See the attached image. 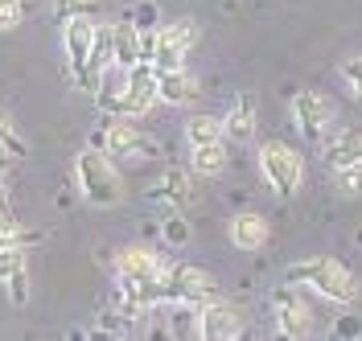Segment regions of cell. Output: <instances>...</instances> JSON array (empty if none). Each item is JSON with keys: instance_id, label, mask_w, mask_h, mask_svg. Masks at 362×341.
Segmentation results:
<instances>
[{"instance_id": "1", "label": "cell", "mask_w": 362, "mask_h": 341, "mask_svg": "<svg viewBox=\"0 0 362 341\" xmlns=\"http://www.w3.org/2000/svg\"><path fill=\"white\" fill-rule=\"evenodd\" d=\"M284 280L296 284V288H305V292L325 296V300H334V304H350V300L358 296V284H354V275L346 272V263L329 259V255H313V259L288 263V268H284Z\"/></svg>"}, {"instance_id": "2", "label": "cell", "mask_w": 362, "mask_h": 341, "mask_svg": "<svg viewBox=\"0 0 362 341\" xmlns=\"http://www.w3.org/2000/svg\"><path fill=\"white\" fill-rule=\"evenodd\" d=\"M74 185L90 205H115L124 198V181L119 169L112 164V157L103 148H83L74 157Z\"/></svg>"}, {"instance_id": "3", "label": "cell", "mask_w": 362, "mask_h": 341, "mask_svg": "<svg viewBox=\"0 0 362 341\" xmlns=\"http://www.w3.org/2000/svg\"><path fill=\"white\" fill-rule=\"evenodd\" d=\"M218 296V280L194 268V263H173V268H160V300L169 304H185V309H198L206 300Z\"/></svg>"}, {"instance_id": "4", "label": "cell", "mask_w": 362, "mask_h": 341, "mask_svg": "<svg viewBox=\"0 0 362 341\" xmlns=\"http://www.w3.org/2000/svg\"><path fill=\"white\" fill-rule=\"evenodd\" d=\"M259 173H264V181L272 185L276 198H296L300 181H305V160H300L296 148L280 144V140H268L259 148Z\"/></svg>"}, {"instance_id": "5", "label": "cell", "mask_w": 362, "mask_h": 341, "mask_svg": "<svg viewBox=\"0 0 362 341\" xmlns=\"http://www.w3.org/2000/svg\"><path fill=\"white\" fill-rule=\"evenodd\" d=\"M272 304H276V333L288 341H305L313 333V304L305 300V288H296V284H280L276 296H272Z\"/></svg>"}, {"instance_id": "6", "label": "cell", "mask_w": 362, "mask_h": 341, "mask_svg": "<svg viewBox=\"0 0 362 341\" xmlns=\"http://www.w3.org/2000/svg\"><path fill=\"white\" fill-rule=\"evenodd\" d=\"M99 144L103 152H115V157H132V160H144V157H157V140L148 136L132 115H107V128L99 132Z\"/></svg>"}, {"instance_id": "7", "label": "cell", "mask_w": 362, "mask_h": 341, "mask_svg": "<svg viewBox=\"0 0 362 341\" xmlns=\"http://www.w3.org/2000/svg\"><path fill=\"white\" fill-rule=\"evenodd\" d=\"M293 119H296V132L300 136L321 144V140L334 132V103L317 91H300L293 99Z\"/></svg>"}, {"instance_id": "8", "label": "cell", "mask_w": 362, "mask_h": 341, "mask_svg": "<svg viewBox=\"0 0 362 341\" xmlns=\"http://www.w3.org/2000/svg\"><path fill=\"white\" fill-rule=\"evenodd\" d=\"M194 37H198V29L194 21H165L157 29V46H153V70H177L181 58L189 54L194 46Z\"/></svg>"}, {"instance_id": "9", "label": "cell", "mask_w": 362, "mask_h": 341, "mask_svg": "<svg viewBox=\"0 0 362 341\" xmlns=\"http://www.w3.org/2000/svg\"><path fill=\"white\" fill-rule=\"evenodd\" d=\"M239 329H243V321H239V309L235 304H226V300H206L198 304V337L206 341H230L239 337Z\"/></svg>"}, {"instance_id": "10", "label": "cell", "mask_w": 362, "mask_h": 341, "mask_svg": "<svg viewBox=\"0 0 362 341\" xmlns=\"http://www.w3.org/2000/svg\"><path fill=\"white\" fill-rule=\"evenodd\" d=\"M62 46H66V62L74 70V78L87 70L90 46H95V17H70L62 25Z\"/></svg>"}, {"instance_id": "11", "label": "cell", "mask_w": 362, "mask_h": 341, "mask_svg": "<svg viewBox=\"0 0 362 341\" xmlns=\"http://www.w3.org/2000/svg\"><path fill=\"white\" fill-rule=\"evenodd\" d=\"M90 95H95V107L103 115H128V70L112 62Z\"/></svg>"}, {"instance_id": "12", "label": "cell", "mask_w": 362, "mask_h": 341, "mask_svg": "<svg viewBox=\"0 0 362 341\" xmlns=\"http://www.w3.org/2000/svg\"><path fill=\"white\" fill-rule=\"evenodd\" d=\"M157 70L153 62H140V66L128 70V115L140 119V115L153 112V103H157Z\"/></svg>"}, {"instance_id": "13", "label": "cell", "mask_w": 362, "mask_h": 341, "mask_svg": "<svg viewBox=\"0 0 362 341\" xmlns=\"http://www.w3.org/2000/svg\"><path fill=\"white\" fill-rule=\"evenodd\" d=\"M160 255L153 247H124L115 255V275H124V280H160Z\"/></svg>"}, {"instance_id": "14", "label": "cell", "mask_w": 362, "mask_h": 341, "mask_svg": "<svg viewBox=\"0 0 362 341\" xmlns=\"http://www.w3.org/2000/svg\"><path fill=\"white\" fill-rule=\"evenodd\" d=\"M157 95H160V103H169V107H189L202 95V87H198L194 74H185L177 66V70H160L157 74Z\"/></svg>"}, {"instance_id": "15", "label": "cell", "mask_w": 362, "mask_h": 341, "mask_svg": "<svg viewBox=\"0 0 362 341\" xmlns=\"http://www.w3.org/2000/svg\"><path fill=\"white\" fill-rule=\"evenodd\" d=\"M321 157H325L329 169L362 160V128H338L334 136H325L321 140Z\"/></svg>"}, {"instance_id": "16", "label": "cell", "mask_w": 362, "mask_h": 341, "mask_svg": "<svg viewBox=\"0 0 362 341\" xmlns=\"http://www.w3.org/2000/svg\"><path fill=\"white\" fill-rule=\"evenodd\" d=\"M272 239V227L264 214H255V210H243V214H235L230 218V243L239 251H259L264 243Z\"/></svg>"}, {"instance_id": "17", "label": "cell", "mask_w": 362, "mask_h": 341, "mask_svg": "<svg viewBox=\"0 0 362 341\" xmlns=\"http://www.w3.org/2000/svg\"><path fill=\"white\" fill-rule=\"evenodd\" d=\"M189 193H194V185H189V173H181V169H169L165 177H160L153 189H148V202L153 205H169V210H181V205L189 202Z\"/></svg>"}, {"instance_id": "18", "label": "cell", "mask_w": 362, "mask_h": 341, "mask_svg": "<svg viewBox=\"0 0 362 341\" xmlns=\"http://www.w3.org/2000/svg\"><path fill=\"white\" fill-rule=\"evenodd\" d=\"M112 33H115V66H124V70L140 66L144 62V49H140V29H136L132 17H119L112 25Z\"/></svg>"}, {"instance_id": "19", "label": "cell", "mask_w": 362, "mask_h": 341, "mask_svg": "<svg viewBox=\"0 0 362 341\" xmlns=\"http://www.w3.org/2000/svg\"><path fill=\"white\" fill-rule=\"evenodd\" d=\"M223 132H226V140H247L255 132V99L251 95L235 99V107L223 115Z\"/></svg>"}, {"instance_id": "20", "label": "cell", "mask_w": 362, "mask_h": 341, "mask_svg": "<svg viewBox=\"0 0 362 341\" xmlns=\"http://www.w3.org/2000/svg\"><path fill=\"white\" fill-rule=\"evenodd\" d=\"M226 160H230V152H226L223 140L189 148V164H194V173H202V177H223V173H226Z\"/></svg>"}, {"instance_id": "21", "label": "cell", "mask_w": 362, "mask_h": 341, "mask_svg": "<svg viewBox=\"0 0 362 341\" xmlns=\"http://www.w3.org/2000/svg\"><path fill=\"white\" fill-rule=\"evenodd\" d=\"M214 140H226L223 132V115H194L185 124V144L198 148V144H214Z\"/></svg>"}, {"instance_id": "22", "label": "cell", "mask_w": 362, "mask_h": 341, "mask_svg": "<svg viewBox=\"0 0 362 341\" xmlns=\"http://www.w3.org/2000/svg\"><path fill=\"white\" fill-rule=\"evenodd\" d=\"M42 234H29V230L17 222V218H8V222H0V247H17V251H29L37 243Z\"/></svg>"}, {"instance_id": "23", "label": "cell", "mask_w": 362, "mask_h": 341, "mask_svg": "<svg viewBox=\"0 0 362 341\" xmlns=\"http://www.w3.org/2000/svg\"><path fill=\"white\" fill-rule=\"evenodd\" d=\"M334 181H338V189L346 193V198H358V193H362V160L334 169Z\"/></svg>"}, {"instance_id": "24", "label": "cell", "mask_w": 362, "mask_h": 341, "mask_svg": "<svg viewBox=\"0 0 362 341\" xmlns=\"http://www.w3.org/2000/svg\"><path fill=\"white\" fill-rule=\"evenodd\" d=\"M70 17H95L99 21V4L95 0H58V21H70Z\"/></svg>"}, {"instance_id": "25", "label": "cell", "mask_w": 362, "mask_h": 341, "mask_svg": "<svg viewBox=\"0 0 362 341\" xmlns=\"http://www.w3.org/2000/svg\"><path fill=\"white\" fill-rule=\"evenodd\" d=\"M0 148L8 152V157H25V140L17 136V128H13V119L0 112Z\"/></svg>"}, {"instance_id": "26", "label": "cell", "mask_w": 362, "mask_h": 341, "mask_svg": "<svg viewBox=\"0 0 362 341\" xmlns=\"http://www.w3.org/2000/svg\"><path fill=\"white\" fill-rule=\"evenodd\" d=\"M132 21H136V29H140V33H157V29H160V13H157V4L140 0V4L132 8Z\"/></svg>"}, {"instance_id": "27", "label": "cell", "mask_w": 362, "mask_h": 341, "mask_svg": "<svg viewBox=\"0 0 362 341\" xmlns=\"http://www.w3.org/2000/svg\"><path fill=\"white\" fill-rule=\"evenodd\" d=\"M8 284V296H13V304H29V268H17V272L4 280Z\"/></svg>"}, {"instance_id": "28", "label": "cell", "mask_w": 362, "mask_h": 341, "mask_svg": "<svg viewBox=\"0 0 362 341\" xmlns=\"http://www.w3.org/2000/svg\"><path fill=\"white\" fill-rule=\"evenodd\" d=\"M341 78H346V87L350 95L362 103V58H350V62H341Z\"/></svg>"}, {"instance_id": "29", "label": "cell", "mask_w": 362, "mask_h": 341, "mask_svg": "<svg viewBox=\"0 0 362 341\" xmlns=\"http://www.w3.org/2000/svg\"><path fill=\"white\" fill-rule=\"evenodd\" d=\"M17 268H25V251H17V247H0V284H4L8 275L17 272Z\"/></svg>"}, {"instance_id": "30", "label": "cell", "mask_w": 362, "mask_h": 341, "mask_svg": "<svg viewBox=\"0 0 362 341\" xmlns=\"http://www.w3.org/2000/svg\"><path fill=\"white\" fill-rule=\"evenodd\" d=\"M21 17H25L21 0H0V29H13Z\"/></svg>"}, {"instance_id": "31", "label": "cell", "mask_w": 362, "mask_h": 341, "mask_svg": "<svg viewBox=\"0 0 362 341\" xmlns=\"http://www.w3.org/2000/svg\"><path fill=\"white\" fill-rule=\"evenodd\" d=\"M8 218H17V202H13V193H8L4 177H0V222H8Z\"/></svg>"}, {"instance_id": "32", "label": "cell", "mask_w": 362, "mask_h": 341, "mask_svg": "<svg viewBox=\"0 0 362 341\" xmlns=\"http://www.w3.org/2000/svg\"><path fill=\"white\" fill-rule=\"evenodd\" d=\"M165 234H169L173 243H185V239H189V227H185V222H177V218H169V227H165Z\"/></svg>"}]
</instances>
